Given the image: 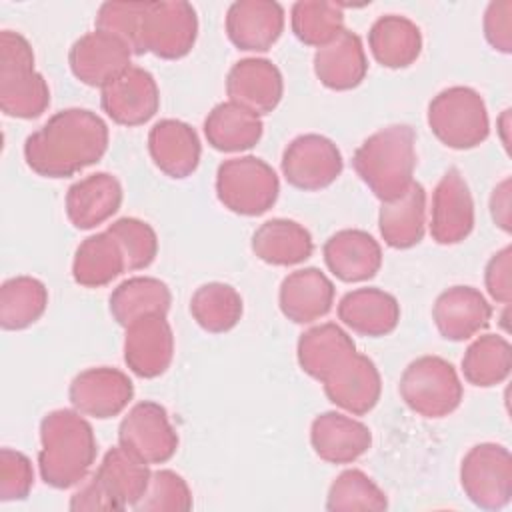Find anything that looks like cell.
Returning <instances> with one entry per match:
<instances>
[{
	"mask_svg": "<svg viewBox=\"0 0 512 512\" xmlns=\"http://www.w3.org/2000/svg\"><path fill=\"white\" fill-rule=\"evenodd\" d=\"M368 60L362 40L352 30H342L332 42L316 48L314 74L330 90H352L366 78Z\"/></svg>",
	"mask_w": 512,
	"mask_h": 512,
	"instance_id": "484cf974",
	"label": "cell"
},
{
	"mask_svg": "<svg viewBox=\"0 0 512 512\" xmlns=\"http://www.w3.org/2000/svg\"><path fill=\"white\" fill-rule=\"evenodd\" d=\"M230 102L262 116L270 114L282 100L284 80L278 66L266 58H244L226 76Z\"/></svg>",
	"mask_w": 512,
	"mask_h": 512,
	"instance_id": "ac0fdd59",
	"label": "cell"
},
{
	"mask_svg": "<svg viewBox=\"0 0 512 512\" xmlns=\"http://www.w3.org/2000/svg\"><path fill=\"white\" fill-rule=\"evenodd\" d=\"M322 384L328 400L352 416L368 414L378 404L382 392L376 364L360 352L346 356Z\"/></svg>",
	"mask_w": 512,
	"mask_h": 512,
	"instance_id": "9a60e30c",
	"label": "cell"
},
{
	"mask_svg": "<svg viewBox=\"0 0 512 512\" xmlns=\"http://www.w3.org/2000/svg\"><path fill=\"white\" fill-rule=\"evenodd\" d=\"M98 454L90 422L78 410H52L40 422L38 468L42 480L58 490L80 484Z\"/></svg>",
	"mask_w": 512,
	"mask_h": 512,
	"instance_id": "7a4b0ae2",
	"label": "cell"
},
{
	"mask_svg": "<svg viewBox=\"0 0 512 512\" xmlns=\"http://www.w3.org/2000/svg\"><path fill=\"white\" fill-rule=\"evenodd\" d=\"M474 230V200L458 168H450L432 192L430 234L438 244L450 246L466 240Z\"/></svg>",
	"mask_w": 512,
	"mask_h": 512,
	"instance_id": "5bb4252c",
	"label": "cell"
},
{
	"mask_svg": "<svg viewBox=\"0 0 512 512\" xmlns=\"http://www.w3.org/2000/svg\"><path fill=\"white\" fill-rule=\"evenodd\" d=\"M198 36V16L192 4L176 2H146L140 18V48L142 54L152 52L164 60L186 56Z\"/></svg>",
	"mask_w": 512,
	"mask_h": 512,
	"instance_id": "9c48e42d",
	"label": "cell"
},
{
	"mask_svg": "<svg viewBox=\"0 0 512 512\" xmlns=\"http://www.w3.org/2000/svg\"><path fill=\"white\" fill-rule=\"evenodd\" d=\"M132 52L116 36L94 30L80 36L68 54L72 74L86 86L104 88L130 68Z\"/></svg>",
	"mask_w": 512,
	"mask_h": 512,
	"instance_id": "2e32d148",
	"label": "cell"
},
{
	"mask_svg": "<svg viewBox=\"0 0 512 512\" xmlns=\"http://www.w3.org/2000/svg\"><path fill=\"white\" fill-rule=\"evenodd\" d=\"M242 308V296L238 290L224 282L202 284L190 298L192 318L210 334L232 330L242 318Z\"/></svg>",
	"mask_w": 512,
	"mask_h": 512,
	"instance_id": "74e56055",
	"label": "cell"
},
{
	"mask_svg": "<svg viewBox=\"0 0 512 512\" xmlns=\"http://www.w3.org/2000/svg\"><path fill=\"white\" fill-rule=\"evenodd\" d=\"M290 24L294 36L302 44L322 48L344 30L342 4L328 0H300L292 6Z\"/></svg>",
	"mask_w": 512,
	"mask_h": 512,
	"instance_id": "f35d334b",
	"label": "cell"
},
{
	"mask_svg": "<svg viewBox=\"0 0 512 512\" xmlns=\"http://www.w3.org/2000/svg\"><path fill=\"white\" fill-rule=\"evenodd\" d=\"M368 46L376 62L384 68H408L422 52V34L410 18L386 14L372 24Z\"/></svg>",
	"mask_w": 512,
	"mask_h": 512,
	"instance_id": "4dcf8cb0",
	"label": "cell"
},
{
	"mask_svg": "<svg viewBox=\"0 0 512 512\" xmlns=\"http://www.w3.org/2000/svg\"><path fill=\"white\" fill-rule=\"evenodd\" d=\"M148 152L160 172L180 180L196 172L202 146L196 130L190 124L164 118L148 132Z\"/></svg>",
	"mask_w": 512,
	"mask_h": 512,
	"instance_id": "7402d4cb",
	"label": "cell"
},
{
	"mask_svg": "<svg viewBox=\"0 0 512 512\" xmlns=\"http://www.w3.org/2000/svg\"><path fill=\"white\" fill-rule=\"evenodd\" d=\"M484 36L488 44L502 52H512V0H498L490 2L484 12Z\"/></svg>",
	"mask_w": 512,
	"mask_h": 512,
	"instance_id": "f6af8a7d",
	"label": "cell"
},
{
	"mask_svg": "<svg viewBox=\"0 0 512 512\" xmlns=\"http://www.w3.org/2000/svg\"><path fill=\"white\" fill-rule=\"evenodd\" d=\"M398 390L404 404L424 418L452 414L464 396L456 368L440 356L412 360L402 372Z\"/></svg>",
	"mask_w": 512,
	"mask_h": 512,
	"instance_id": "8992f818",
	"label": "cell"
},
{
	"mask_svg": "<svg viewBox=\"0 0 512 512\" xmlns=\"http://www.w3.org/2000/svg\"><path fill=\"white\" fill-rule=\"evenodd\" d=\"M510 178H504L490 196V212H492V220L496 222V226L504 232L512 230V220H510Z\"/></svg>",
	"mask_w": 512,
	"mask_h": 512,
	"instance_id": "c3c4849f",
	"label": "cell"
},
{
	"mask_svg": "<svg viewBox=\"0 0 512 512\" xmlns=\"http://www.w3.org/2000/svg\"><path fill=\"white\" fill-rule=\"evenodd\" d=\"M428 126L448 148H476L490 134L484 98L468 86L444 88L428 104Z\"/></svg>",
	"mask_w": 512,
	"mask_h": 512,
	"instance_id": "5b68a950",
	"label": "cell"
},
{
	"mask_svg": "<svg viewBox=\"0 0 512 512\" xmlns=\"http://www.w3.org/2000/svg\"><path fill=\"white\" fill-rule=\"evenodd\" d=\"M416 134L408 124L386 126L368 136L354 152L352 166L380 202L402 196L414 182Z\"/></svg>",
	"mask_w": 512,
	"mask_h": 512,
	"instance_id": "3957f363",
	"label": "cell"
},
{
	"mask_svg": "<svg viewBox=\"0 0 512 512\" xmlns=\"http://www.w3.org/2000/svg\"><path fill=\"white\" fill-rule=\"evenodd\" d=\"M484 284L492 300L510 304L512 300V248L504 246L486 264Z\"/></svg>",
	"mask_w": 512,
	"mask_h": 512,
	"instance_id": "bcb514c9",
	"label": "cell"
},
{
	"mask_svg": "<svg viewBox=\"0 0 512 512\" xmlns=\"http://www.w3.org/2000/svg\"><path fill=\"white\" fill-rule=\"evenodd\" d=\"M122 204V184L108 172L90 174L66 192V216L78 230H90L112 218Z\"/></svg>",
	"mask_w": 512,
	"mask_h": 512,
	"instance_id": "d4e9b609",
	"label": "cell"
},
{
	"mask_svg": "<svg viewBox=\"0 0 512 512\" xmlns=\"http://www.w3.org/2000/svg\"><path fill=\"white\" fill-rule=\"evenodd\" d=\"M338 318L360 336L380 338L398 326L400 304L380 288H356L338 302Z\"/></svg>",
	"mask_w": 512,
	"mask_h": 512,
	"instance_id": "4316f807",
	"label": "cell"
},
{
	"mask_svg": "<svg viewBox=\"0 0 512 512\" xmlns=\"http://www.w3.org/2000/svg\"><path fill=\"white\" fill-rule=\"evenodd\" d=\"M310 444L330 464H350L372 446L370 428L342 412H322L312 420Z\"/></svg>",
	"mask_w": 512,
	"mask_h": 512,
	"instance_id": "44dd1931",
	"label": "cell"
},
{
	"mask_svg": "<svg viewBox=\"0 0 512 512\" xmlns=\"http://www.w3.org/2000/svg\"><path fill=\"white\" fill-rule=\"evenodd\" d=\"M512 370V346L500 334L478 336L462 356V374L468 384L490 388L502 384Z\"/></svg>",
	"mask_w": 512,
	"mask_h": 512,
	"instance_id": "d590c367",
	"label": "cell"
},
{
	"mask_svg": "<svg viewBox=\"0 0 512 512\" xmlns=\"http://www.w3.org/2000/svg\"><path fill=\"white\" fill-rule=\"evenodd\" d=\"M278 192V176L262 158L240 156L218 166L216 196L234 214L260 216L276 204Z\"/></svg>",
	"mask_w": 512,
	"mask_h": 512,
	"instance_id": "52a82bcc",
	"label": "cell"
},
{
	"mask_svg": "<svg viewBox=\"0 0 512 512\" xmlns=\"http://www.w3.org/2000/svg\"><path fill=\"white\" fill-rule=\"evenodd\" d=\"M118 446L144 464H164L178 450V434L158 402H138L118 426Z\"/></svg>",
	"mask_w": 512,
	"mask_h": 512,
	"instance_id": "30bf717a",
	"label": "cell"
},
{
	"mask_svg": "<svg viewBox=\"0 0 512 512\" xmlns=\"http://www.w3.org/2000/svg\"><path fill=\"white\" fill-rule=\"evenodd\" d=\"M106 232L118 242L126 260V270H142L154 262L158 254V236L148 222L126 216L112 222Z\"/></svg>",
	"mask_w": 512,
	"mask_h": 512,
	"instance_id": "60d3db41",
	"label": "cell"
},
{
	"mask_svg": "<svg viewBox=\"0 0 512 512\" xmlns=\"http://www.w3.org/2000/svg\"><path fill=\"white\" fill-rule=\"evenodd\" d=\"M34 486L32 462L26 454L2 448L0 450V500H24Z\"/></svg>",
	"mask_w": 512,
	"mask_h": 512,
	"instance_id": "ee69618b",
	"label": "cell"
},
{
	"mask_svg": "<svg viewBox=\"0 0 512 512\" xmlns=\"http://www.w3.org/2000/svg\"><path fill=\"white\" fill-rule=\"evenodd\" d=\"M432 318L442 338L462 342L480 334L490 324L492 306L480 290L452 286L436 298Z\"/></svg>",
	"mask_w": 512,
	"mask_h": 512,
	"instance_id": "ffe728a7",
	"label": "cell"
},
{
	"mask_svg": "<svg viewBox=\"0 0 512 512\" xmlns=\"http://www.w3.org/2000/svg\"><path fill=\"white\" fill-rule=\"evenodd\" d=\"M282 174L298 190H322L330 186L344 168L338 146L320 134L296 136L282 154Z\"/></svg>",
	"mask_w": 512,
	"mask_h": 512,
	"instance_id": "8fae6325",
	"label": "cell"
},
{
	"mask_svg": "<svg viewBox=\"0 0 512 512\" xmlns=\"http://www.w3.org/2000/svg\"><path fill=\"white\" fill-rule=\"evenodd\" d=\"M108 150V126L92 110L66 108L24 142V160L44 178H68L96 164Z\"/></svg>",
	"mask_w": 512,
	"mask_h": 512,
	"instance_id": "6da1fadb",
	"label": "cell"
},
{
	"mask_svg": "<svg viewBox=\"0 0 512 512\" xmlns=\"http://www.w3.org/2000/svg\"><path fill=\"white\" fill-rule=\"evenodd\" d=\"M48 290L32 276H14L0 288V326L4 330H24L46 312Z\"/></svg>",
	"mask_w": 512,
	"mask_h": 512,
	"instance_id": "8d00e7d4",
	"label": "cell"
},
{
	"mask_svg": "<svg viewBox=\"0 0 512 512\" xmlns=\"http://www.w3.org/2000/svg\"><path fill=\"white\" fill-rule=\"evenodd\" d=\"M170 304V288L166 282L152 276H132L110 294V314L124 328L142 316H166Z\"/></svg>",
	"mask_w": 512,
	"mask_h": 512,
	"instance_id": "836d02e7",
	"label": "cell"
},
{
	"mask_svg": "<svg viewBox=\"0 0 512 512\" xmlns=\"http://www.w3.org/2000/svg\"><path fill=\"white\" fill-rule=\"evenodd\" d=\"M278 304L290 322L310 324L330 312L334 304V284L318 268L296 270L282 280Z\"/></svg>",
	"mask_w": 512,
	"mask_h": 512,
	"instance_id": "cb8c5ba5",
	"label": "cell"
},
{
	"mask_svg": "<svg viewBox=\"0 0 512 512\" xmlns=\"http://www.w3.org/2000/svg\"><path fill=\"white\" fill-rule=\"evenodd\" d=\"M124 270V254L108 232H98L82 240L72 260V278L84 288L106 286Z\"/></svg>",
	"mask_w": 512,
	"mask_h": 512,
	"instance_id": "e575fe53",
	"label": "cell"
},
{
	"mask_svg": "<svg viewBox=\"0 0 512 512\" xmlns=\"http://www.w3.org/2000/svg\"><path fill=\"white\" fill-rule=\"evenodd\" d=\"M132 396L134 384L128 374L110 366L82 370L68 388L74 410L98 420L118 416L130 404Z\"/></svg>",
	"mask_w": 512,
	"mask_h": 512,
	"instance_id": "7c38bea8",
	"label": "cell"
},
{
	"mask_svg": "<svg viewBox=\"0 0 512 512\" xmlns=\"http://www.w3.org/2000/svg\"><path fill=\"white\" fill-rule=\"evenodd\" d=\"M356 352V344L346 330L334 322L312 326L298 338V364L314 380L322 382L346 356Z\"/></svg>",
	"mask_w": 512,
	"mask_h": 512,
	"instance_id": "d6a6232c",
	"label": "cell"
},
{
	"mask_svg": "<svg viewBox=\"0 0 512 512\" xmlns=\"http://www.w3.org/2000/svg\"><path fill=\"white\" fill-rule=\"evenodd\" d=\"M144 4L146 2H104L96 14V30L116 36L132 54L140 56V18Z\"/></svg>",
	"mask_w": 512,
	"mask_h": 512,
	"instance_id": "7bdbcfd3",
	"label": "cell"
},
{
	"mask_svg": "<svg viewBox=\"0 0 512 512\" xmlns=\"http://www.w3.org/2000/svg\"><path fill=\"white\" fill-rule=\"evenodd\" d=\"M508 120H510V110H504L502 116L498 118V128H500V134H502V144H504V148L510 146V138H508Z\"/></svg>",
	"mask_w": 512,
	"mask_h": 512,
	"instance_id": "681fc988",
	"label": "cell"
},
{
	"mask_svg": "<svg viewBox=\"0 0 512 512\" xmlns=\"http://www.w3.org/2000/svg\"><path fill=\"white\" fill-rule=\"evenodd\" d=\"M174 358V334L166 316L150 314L126 326L124 362L140 378L162 376Z\"/></svg>",
	"mask_w": 512,
	"mask_h": 512,
	"instance_id": "e0dca14e",
	"label": "cell"
},
{
	"mask_svg": "<svg viewBox=\"0 0 512 512\" xmlns=\"http://www.w3.org/2000/svg\"><path fill=\"white\" fill-rule=\"evenodd\" d=\"M284 30V8L272 0H238L226 12L230 42L246 52L270 50Z\"/></svg>",
	"mask_w": 512,
	"mask_h": 512,
	"instance_id": "d6986e66",
	"label": "cell"
},
{
	"mask_svg": "<svg viewBox=\"0 0 512 512\" xmlns=\"http://www.w3.org/2000/svg\"><path fill=\"white\" fill-rule=\"evenodd\" d=\"M50 104V88L34 70L30 42L14 30L0 32V108L6 116L32 120Z\"/></svg>",
	"mask_w": 512,
	"mask_h": 512,
	"instance_id": "277c9868",
	"label": "cell"
},
{
	"mask_svg": "<svg viewBox=\"0 0 512 512\" xmlns=\"http://www.w3.org/2000/svg\"><path fill=\"white\" fill-rule=\"evenodd\" d=\"M150 468L142 460L134 458L122 446L110 448L98 470L92 474L112 504V510H124L136 506L144 496L150 482Z\"/></svg>",
	"mask_w": 512,
	"mask_h": 512,
	"instance_id": "83f0119b",
	"label": "cell"
},
{
	"mask_svg": "<svg viewBox=\"0 0 512 512\" xmlns=\"http://www.w3.org/2000/svg\"><path fill=\"white\" fill-rule=\"evenodd\" d=\"M326 508L332 512H356V510H386V494L358 468L344 470L332 484L326 496Z\"/></svg>",
	"mask_w": 512,
	"mask_h": 512,
	"instance_id": "ab89813d",
	"label": "cell"
},
{
	"mask_svg": "<svg viewBox=\"0 0 512 512\" xmlns=\"http://www.w3.org/2000/svg\"><path fill=\"white\" fill-rule=\"evenodd\" d=\"M138 512H180L192 508V492L186 480L174 470H156L148 488L134 506Z\"/></svg>",
	"mask_w": 512,
	"mask_h": 512,
	"instance_id": "b9f144b4",
	"label": "cell"
},
{
	"mask_svg": "<svg viewBox=\"0 0 512 512\" xmlns=\"http://www.w3.org/2000/svg\"><path fill=\"white\" fill-rule=\"evenodd\" d=\"M460 484L468 500L482 510H500L512 498V456L502 444L472 446L460 464Z\"/></svg>",
	"mask_w": 512,
	"mask_h": 512,
	"instance_id": "ba28073f",
	"label": "cell"
},
{
	"mask_svg": "<svg viewBox=\"0 0 512 512\" xmlns=\"http://www.w3.org/2000/svg\"><path fill=\"white\" fill-rule=\"evenodd\" d=\"M328 270L342 282H364L382 266V248L372 234L346 228L332 234L322 246Z\"/></svg>",
	"mask_w": 512,
	"mask_h": 512,
	"instance_id": "603a6c76",
	"label": "cell"
},
{
	"mask_svg": "<svg viewBox=\"0 0 512 512\" xmlns=\"http://www.w3.org/2000/svg\"><path fill=\"white\" fill-rule=\"evenodd\" d=\"M252 252L272 266H296L314 252L310 232L288 218H272L252 234Z\"/></svg>",
	"mask_w": 512,
	"mask_h": 512,
	"instance_id": "f546056e",
	"label": "cell"
},
{
	"mask_svg": "<svg viewBox=\"0 0 512 512\" xmlns=\"http://www.w3.org/2000/svg\"><path fill=\"white\" fill-rule=\"evenodd\" d=\"M262 132V118L230 100L216 104L204 120L206 140L220 152L250 150L260 142Z\"/></svg>",
	"mask_w": 512,
	"mask_h": 512,
	"instance_id": "1f68e13d",
	"label": "cell"
},
{
	"mask_svg": "<svg viewBox=\"0 0 512 512\" xmlns=\"http://www.w3.org/2000/svg\"><path fill=\"white\" fill-rule=\"evenodd\" d=\"M70 510H112V504L102 492V488L96 484V480L90 478L70 498Z\"/></svg>",
	"mask_w": 512,
	"mask_h": 512,
	"instance_id": "7dc6e473",
	"label": "cell"
},
{
	"mask_svg": "<svg viewBox=\"0 0 512 512\" xmlns=\"http://www.w3.org/2000/svg\"><path fill=\"white\" fill-rule=\"evenodd\" d=\"M380 236L390 248L406 250L416 246L424 238L426 230V190L420 182H412L410 188L396 200L382 202L378 212Z\"/></svg>",
	"mask_w": 512,
	"mask_h": 512,
	"instance_id": "f1b7e54d",
	"label": "cell"
},
{
	"mask_svg": "<svg viewBox=\"0 0 512 512\" xmlns=\"http://www.w3.org/2000/svg\"><path fill=\"white\" fill-rule=\"evenodd\" d=\"M100 104L112 122L122 126H140L154 118L158 112L160 90L148 70L130 66L116 80L102 88Z\"/></svg>",
	"mask_w": 512,
	"mask_h": 512,
	"instance_id": "4fadbf2b",
	"label": "cell"
}]
</instances>
